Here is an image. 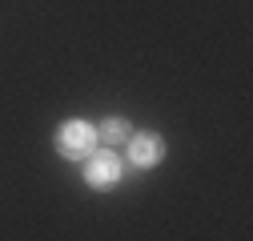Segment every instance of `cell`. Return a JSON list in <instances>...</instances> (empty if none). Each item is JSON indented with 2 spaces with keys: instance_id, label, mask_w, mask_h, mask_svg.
I'll list each match as a JSON object with an SVG mask.
<instances>
[{
  "instance_id": "cell-1",
  "label": "cell",
  "mask_w": 253,
  "mask_h": 241,
  "mask_svg": "<svg viewBox=\"0 0 253 241\" xmlns=\"http://www.w3.org/2000/svg\"><path fill=\"white\" fill-rule=\"evenodd\" d=\"M97 125H88V120H65V125L56 129V153L69 157V161H84L92 149H97Z\"/></svg>"
},
{
  "instance_id": "cell-3",
  "label": "cell",
  "mask_w": 253,
  "mask_h": 241,
  "mask_svg": "<svg viewBox=\"0 0 253 241\" xmlns=\"http://www.w3.org/2000/svg\"><path fill=\"white\" fill-rule=\"evenodd\" d=\"M125 149H129V161L137 169H153L157 161L165 157V141L161 133H133L129 141H125Z\"/></svg>"
},
{
  "instance_id": "cell-2",
  "label": "cell",
  "mask_w": 253,
  "mask_h": 241,
  "mask_svg": "<svg viewBox=\"0 0 253 241\" xmlns=\"http://www.w3.org/2000/svg\"><path fill=\"white\" fill-rule=\"evenodd\" d=\"M84 181L92 189H113L121 181V161L117 153H88L84 157Z\"/></svg>"
},
{
  "instance_id": "cell-4",
  "label": "cell",
  "mask_w": 253,
  "mask_h": 241,
  "mask_svg": "<svg viewBox=\"0 0 253 241\" xmlns=\"http://www.w3.org/2000/svg\"><path fill=\"white\" fill-rule=\"evenodd\" d=\"M97 137L105 145H125V141L133 137V129H129V120H125V117H105L101 129H97Z\"/></svg>"
}]
</instances>
